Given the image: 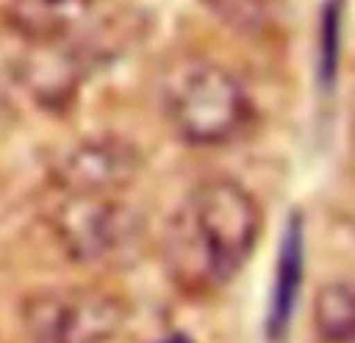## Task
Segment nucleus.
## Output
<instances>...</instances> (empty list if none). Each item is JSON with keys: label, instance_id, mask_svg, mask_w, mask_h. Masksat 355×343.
Returning a JSON list of instances; mask_svg holds the SVG:
<instances>
[{"label": "nucleus", "instance_id": "9d476101", "mask_svg": "<svg viewBox=\"0 0 355 343\" xmlns=\"http://www.w3.org/2000/svg\"><path fill=\"white\" fill-rule=\"evenodd\" d=\"M349 343H355V340H349Z\"/></svg>", "mask_w": 355, "mask_h": 343}, {"label": "nucleus", "instance_id": "f03ea898", "mask_svg": "<svg viewBox=\"0 0 355 343\" xmlns=\"http://www.w3.org/2000/svg\"><path fill=\"white\" fill-rule=\"evenodd\" d=\"M162 112L178 141L190 147H221L243 135L252 103L243 81L212 60H184L168 69Z\"/></svg>", "mask_w": 355, "mask_h": 343}, {"label": "nucleus", "instance_id": "6e6552de", "mask_svg": "<svg viewBox=\"0 0 355 343\" xmlns=\"http://www.w3.org/2000/svg\"><path fill=\"white\" fill-rule=\"evenodd\" d=\"M302 269H306V237H302L300 215H293L281 237L275 287H271V306H268V337L275 343L284 340L290 331V321H293L302 290Z\"/></svg>", "mask_w": 355, "mask_h": 343}, {"label": "nucleus", "instance_id": "20e7f679", "mask_svg": "<svg viewBox=\"0 0 355 343\" xmlns=\"http://www.w3.org/2000/svg\"><path fill=\"white\" fill-rule=\"evenodd\" d=\"M47 228L53 231L56 244L69 259L81 265H100L119 259L135 246L141 219H137L135 206L125 200V194H56L47 212Z\"/></svg>", "mask_w": 355, "mask_h": 343}, {"label": "nucleus", "instance_id": "39448f33", "mask_svg": "<svg viewBox=\"0 0 355 343\" xmlns=\"http://www.w3.org/2000/svg\"><path fill=\"white\" fill-rule=\"evenodd\" d=\"M144 156L131 141L116 135L81 137L50 160L47 181L53 194L112 196L125 194L141 178Z\"/></svg>", "mask_w": 355, "mask_h": 343}, {"label": "nucleus", "instance_id": "1a4fd4ad", "mask_svg": "<svg viewBox=\"0 0 355 343\" xmlns=\"http://www.w3.org/2000/svg\"><path fill=\"white\" fill-rule=\"evenodd\" d=\"M315 328L324 343L355 340V284H327L315 300Z\"/></svg>", "mask_w": 355, "mask_h": 343}, {"label": "nucleus", "instance_id": "7ed1b4c3", "mask_svg": "<svg viewBox=\"0 0 355 343\" xmlns=\"http://www.w3.org/2000/svg\"><path fill=\"white\" fill-rule=\"evenodd\" d=\"M125 321V303L97 287H47L22 303V328L31 343H112Z\"/></svg>", "mask_w": 355, "mask_h": 343}, {"label": "nucleus", "instance_id": "423d86ee", "mask_svg": "<svg viewBox=\"0 0 355 343\" xmlns=\"http://www.w3.org/2000/svg\"><path fill=\"white\" fill-rule=\"evenodd\" d=\"M106 62L85 41L22 44L16 56V81L41 110L62 112L75 103L81 85Z\"/></svg>", "mask_w": 355, "mask_h": 343}, {"label": "nucleus", "instance_id": "f257e3e1", "mask_svg": "<svg viewBox=\"0 0 355 343\" xmlns=\"http://www.w3.org/2000/svg\"><path fill=\"white\" fill-rule=\"evenodd\" d=\"M262 234V212L234 178H206L187 190L162 234V262L178 290L209 296L240 275Z\"/></svg>", "mask_w": 355, "mask_h": 343}, {"label": "nucleus", "instance_id": "0eeeda50", "mask_svg": "<svg viewBox=\"0 0 355 343\" xmlns=\"http://www.w3.org/2000/svg\"><path fill=\"white\" fill-rule=\"evenodd\" d=\"M116 10L100 0H10L3 25L22 44H56L94 37Z\"/></svg>", "mask_w": 355, "mask_h": 343}]
</instances>
